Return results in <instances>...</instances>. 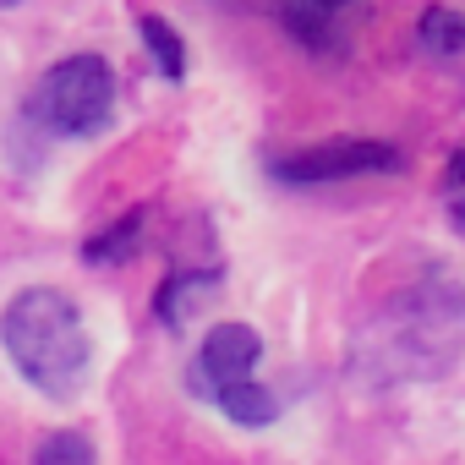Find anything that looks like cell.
Here are the masks:
<instances>
[{
  "mask_svg": "<svg viewBox=\"0 0 465 465\" xmlns=\"http://www.w3.org/2000/svg\"><path fill=\"white\" fill-rule=\"evenodd\" d=\"M416 45L427 55H460L465 50V17L449 12V6H427L421 23H416Z\"/></svg>",
  "mask_w": 465,
  "mask_h": 465,
  "instance_id": "obj_11",
  "label": "cell"
},
{
  "mask_svg": "<svg viewBox=\"0 0 465 465\" xmlns=\"http://www.w3.org/2000/svg\"><path fill=\"white\" fill-rule=\"evenodd\" d=\"M443 192H460V197H465V148L449 159V170H443Z\"/></svg>",
  "mask_w": 465,
  "mask_h": 465,
  "instance_id": "obj_13",
  "label": "cell"
},
{
  "mask_svg": "<svg viewBox=\"0 0 465 465\" xmlns=\"http://www.w3.org/2000/svg\"><path fill=\"white\" fill-rule=\"evenodd\" d=\"M400 170H405V153L378 137H340V143L296 148L269 164V175L291 181V186H323V181H351V175H400Z\"/></svg>",
  "mask_w": 465,
  "mask_h": 465,
  "instance_id": "obj_4",
  "label": "cell"
},
{
  "mask_svg": "<svg viewBox=\"0 0 465 465\" xmlns=\"http://www.w3.org/2000/svg\"><path fill=\"white\" fill-rule=\"evenodd\" d=\"M0 345L6 361L45 394V400H72L94 367V340L77 312V302L55 285H28L0 312Z\"/></svg>",
  "mask_w": 465,
  "mask_h": 465,
  "instance_id": "obj_2",
  "label": "cell"
},
{
  "mask_svg": "<svg viewBox=\"0 0 465 465\" xmlns=\"http://www.w3.org/2000/svg\"><path fill=\"white\" fill-rule=\"evenodd\" d=\"M465 361V280L443 263H416L405 280L367 296L345 367L356 383H432Z\"/></svg>",
  "mask_w": 465,
  "mask_h": 465,
  "instance_id": "obj_1",
  "label": "cell"
},
{
  "mask_svg": "<svg viewBox=\"0 0 465 465\" xmlns=\"http://www.w3.org/2000/svg\"><path fill=\"white\" fill-rule=\"evenodd\" d=\"M454 224H460V230H465V197H460V203H454Z\"/></svg>",
  "mask_w": 465,
  "mask_h": 465,
  "instance_id": "obj_14",
  "label": "cell"
},
{
  "mask_svg": "<svg viewBox=\"0 0 465 465\" xmlns=\"http://www.w3.org/2000/svg\"><path fill=\"white\" fill-rule=\"evenodd\" d=\"M213 285H219V269H181V274H170L164 280V291L153 296V312H159V323L164 329H181L186 323V307H203L208 296H213Z\"/></svg>",
  "mask_w": 465,
  "mask_h": 465,
  "instance_id": "obj_6",
  "label": "cell"
},
{
  "mask_svg": "<svg viewBox=\"0 0 465 465\" xmlns=\"http://www.w3.org/2000/svg\"><path fill=\"white\" fill-rule=\"evenodd\" d=\"M0 6H17V0H0Z\"/></svg>",
  "mask_w": 465,
  "mask_h": 465,
  "instance_id": "obj_15",
  "label": "cell"
},
{
  "mask_svg": "<svg viewBox=\"0 0 465 465\" xmlns=\"http://www.w3.org/2000/svg\"><path fill=\"white\" fill-rule=\"evenodd\" d=\"M280 28L307 45L312 55H340V23L318 6H307V0H280Z\"/></svg>",
  "mask_w": 465,
  "mask_h": 465,
  "instance_id": "obj_7",
  "label": "cell"
},
{
  "mask_svg": "<svg viewBox=\"0 0 465 465\" xmlns=\"http://www.w3.org/2000/svg\"><path fill=\"white\" fill-rule=\"evenodd\" d=\"M213 405H219L230 421H236V427H269V421L280 416V400H274V389H263L258 378L219 389V394H213Z\"/></svg>",
  "mask_w": 465,
  "mask_h": 465,
  "instance_id": "obj_8",
  "label": "cell"
},
{
  "mask_svg": "<svg viewBox=\"0 0 465 465\" xmlns=\"http://www.w3.org/2000/svg\"><path fill=\"white\" fill-rule=\"evenodd\" d=\"M143 230H148V208H132V213H121L115 224H104L99 236H88L83 258H88V263H121V258H132V252L143 247Z\"/></svg>",
  "mask_w": 465,
  "mask_h": 465,
  "instance_id": "obj_9",
  "label": "cell"
},
{
  "mask_svg": "<svg viewBox=\"0 0 465 465\" xmlns=\"http://www.w3.org/2000/svg\"><path fill=\"white\" fill-rule=\"evenodd\" d=\"M110 115H115V77L104 55L55 61L28 99V121H39L50 137H99Z\"/></svg>",
  "mask_w": 465,
  "mask_h": 465,
  "instance_id": "obj_3",
  "label": "cell"
},
{
  "mask_svg": "<svg viewBox=\"0 0 465 465\" xmlns=\"http://www.w3.org/2000/svg\"><path fill=\"white\" fill-rule=\"evenodd\" d=\"M137 34H143V50L153 55V66H159L170 83H181V77H186V45H181V34H175L164 17H143Z\"/></svg>",
  "mask_w": 465,
  "mask_h": 465,
  "instance_id": "obj_10",
  "label": "cell"
},
{
  "mask_svg": "<svg viewBox=\"0 0 465 465\" xmlns=\"http://www.w3.org/2000/svg\"><path fill=\"white\" fill-rule=\"evenodd\" d=\"M34 465H94V443H88L77 427H61V432H50V438L39 443Z\"/></svg>",
  "mask_w": 465,
  "mask_h": 465,
  "instance_id": "obj_12",
  "label": "cell"
},
{
  "mask_svg": "<svg viewBox=\"0 0 465 465\" xmlns=\"http://www.w3.org/2000/svg\"><path fill=\"white\" fill-rule=\"evenodd\" d=\"M258 356H263L258 329H247V323H219V329H208L203 334V351L192 361V394L213 400L230 383H247L252 367H258Z\"/></svg>",
  "mask_w": 465,
  "mask_h": 465,
  "instance_id": "obj_5",
  "label": "cell"
}]
</instances>
